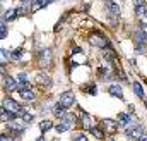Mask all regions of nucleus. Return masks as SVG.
<instances>
[{
    "instance_id": "obj_1",
    "label": "nucleus",
    "mask_w": 147,
    "mask_h": 141,
    "mask_svg": "<svg viewBox=\"0 0 147 141\" xmlns=\"http://www.w3.org/2000/svg\"><path fill=\"white\" fill-rule=\"evenodd\" d=\"M134 38H135V48H137V52L147 55V33L144 29H137Z\"/></svg>"
},
{
    "instance_id": "obj_2",
    "label": "nucleus",
    "mask_w": 147,
    "mask_h": 141,
    "mask_svg": "<svg viewBox=\"0 0 147 141\" xmlns=\"http://www.w3.org/2000/svg\"><path fill=\"white\" fill-rule=\"evenodd\" d=\"M3 108H7V110H9L10 114H14L16 117H17V115L21 117V115L24 114V108L19 105L16 100H12V98H7V100H3Z\"/></svg>"
},
{
    "instance_id": "obj_3",
    "label": "nucleus",
    "mask_w": 147,
    "mask_h": 141,
    "mask_svg": "<svg viewBox=\"0 0 147 141\" xmlns=\"http://www.w3.org/2000/svg\"><path fill=\"white\" fill-rule=\"evenodd\" d=\"M105 9L108 12V17L115 23V19H118V16H120V7L116 5V2L115 0H105Z\"/></svg>"
},
{
    "instance_id": "obj_4",
    "label": "nucleus",
    "mask_w": 147,
    "mask_h": 141,
    "mask_svg": "<svg viewBox=\"0 0 147 141\" xmlns=\"http://www.w3.org/2000/svg\"><path fill=\"white\" fill-rule=\"evenodd\" d=\"M89 43L92 45V47H98V48H108V45H110V41H108V38L103 35H91V38H89Z\"/></svg>"
},
{
    "instance_id": "obj_5",
    "label": "nucleus",
    "mask_w": 147,
    "mask_h": 141,
    "mask_svg": "<svg viewBox=\"0 0 147 141\" xmlns=\"http://www.w3.org/2000/svg\"><path fill=\"white\" fill-rule=\"evenodd\" d=\"M125 134H127V138H130V140H140V136H142L144 133H142V127H140V126H130V127H127Z\"/></svg>"
},
{
    "instance_id": "obj_6",
    "label": "nucleus",
    "mask_w": 147,
    "mask_h": 141,
    "mask_svg": "<svg viewBox=\"0 0 147 141\" xmlns=\"http://www.w3.org/2000/svg\"><path fill=\"white\" fill-rule=\"evenodd\" d=\"M58 102H60L62 105H65L67 108H69V107H72V105H74V102H75V97H74L72 91H63V93L60 95Z\"/></svg>"
},
{
    "instance_id": "obj_7",
    "label": "nucleus",
    "mask_w": 147,
    "mask_h": 141,
    "mask_svg": "<svg viewBox=\"0 0 147 141\" xmlns=\"http://www.w3.org/2000/svg\"><path fill=\"white\" fill-rule=\"evenodd\" d=\"M50 60H51V50H50V48L43 50V52L38 55V62H39V66H41V67H46Z\"/></svg>"
},
{
    "instance_id": "obj_8",
    "label": "nucleus",
    "mask_w": 147,
    "mask_h": 141,
    "mask_svg": "<svg viewBox=\"0 0 147 141\" xmlns=\"http://www.w3.org/2000/svg\"><path fill=\"white\" fill-rule=\"evenodd\" d=\"M65 108H67V107L62 105V103L58 102V103H55V105H53L51 112H53V115H55V117H58V119H63V117L67 115V110H65Z\"/></svg>"
},
{
    "instance_id": "obj_9",
    "label": "nucleus",
    "mask_w": 147,
    "mask_h": 141,
    "mask_svg": "<svg viewBox=\"0 0 147 141\" xmlns=\"http://www.w3.org/2000/svg\"><path fill=\"white\" fill-rule=\"evenodd\" d=\"M17 86H19V83H17V79H12V77H3V88L7 90V91H14V90H17Z\"/></svg>"
},
{
    "instance_id": "obj_10",
    "label": "nucleus",
    "mask_w": 147,
    "mask_h": 141,
    "mask_svg": "<svg viewBox=\"0 0 147 141\" xmlns=\"http://www.w3.org/2000/svg\"><path fill=\"white\" fill-rule=\"evenodd\" d=\"M19 95H21V98L22 100H34V91L33 90H29V88H26V86H22V88H19Z\"/></svg>"
},
{
    "instance_id": "obj_11",
    "label": "nucleus",
    "mask_w": 147,
    "mask_h": 141,
    "mask_svg": "<svg viewBox=\"0 0 147 141\" xmlns=\"http://www.w3.org/2000/svg\"><path fill=\"white\" fill-rule=\"evenodd\" d=\"M108 93H110L111 97H116V98L123 100V91H121L120 84H110V88H108Z\"/></svg>"
},
{
    "instance_id": "obj_12",
    "label": "nucleus",
    "mask_w": 147,
    "mask_h": 141,
    "mask_svg": "<svg viewBox=\"0 0 147 141\" xmlns=\"http://www.w3.org/2000/svg\"><path fill=\"white\" fill-rule=\"evenodd\" d=\"M118 126H120V124H118V122H115V120H111V119H105V120L101 122V127H103V129H108V131H111V133H113V131H116V129H118Z\"/></svg>"
},
{
    "instance_id": "obj_13",
    "label": "nucleus",
    "mask_w": 147,
    "mask_h": 141,
    "mask_svg": "<svg viewBox=\"0 0 147 141\" xmlns=\"http://www.w3.org/2000/svg\"><path fill=\"white\" fill-rule=\"evenodd\" d=\"M36 83H39L43 88H51V79L45 74H36Z\"/></svg>"
},
{
    "instance_id": "obj_14",
    "label": "nucleus",
    "mask_w": 147,
    "mask_h": 141,
    "mask_svg": "<svg viewBox=\"0 0 147 141\" xmlns=\"http://www.w3.org/2000/svg\"><path fill=\"white\" fill-rule=\"evenodd\" d=\"M118 124H120V127H128V126L132 124L130 114H120V115H118Z\"/></svg>"
},
{
    "instance_id": "obj_15",
    "label": "nucleus",
    "mask_w": 147,
    "mask_h": 141,
    "mask_svg": "<svg viewBox=\"0 0 147 141\" xmlns=\"http://www.w3.org/2000/svg\"><path fill=\"white\" fill-rule=\"evenodd\" d=\"M51 2H55V0H34L33 3H31V10L33 12H36L39 9H43V7H46L48 3H51Z\"/></svg>"
},
{
    "instance_id": "obj_16",
    "label": "nucleus",
    "mask_w": 147,
    "mask_h": 141,
    "mask_svg": "<svg viewBox=\"0 0 147 141\" xmlns=\"http://www.w3.org/2000/svg\"><path fill=\"white\" fill-rule=\"evenodd\" d=\"M70 126H72V124H70L69 120L60 119V124H57V126H55V129H57L58 133H65V131H69V129H70Z\"/></svg>"
},
{
    "instance_id": "obj_17",
    "label": "nucleus",
    "mask_w": 147,
    "mask_h": 141,
    "mask_svg": "<svg viewBox=\"0 0 147 141\" xmlns=\"http://www.w3.org/2000/svg\"><path fill=\"white\" fill-rule=\"evenodd\" d=\"M80 126L84 127V129H91L92 127V124H91V119H89V115L86 114V112H82V115H80Z\"/></svg>"
},
{
    "instance_id": "obj_18",
    "label": "nucleus",
    "mask_w": 147,
    "mask_h": 141,
    "mask_svg": "<svg viewBox=\"0 0 147 141\" xmlns=\"http://www.w3.org/2000/svg\"><path fill=\"white\" fill-rule=\"evenodd\" d=\"M17 16H19V10H17V9H9V10L3 14L2 19H5V21H14Z\"/></svg>"
},
{
    "instance_id": "obj_19",
    "label": "nucleus",
    "mask_w": 147,
    "mask_h": 141,
    "mask_svg": "<svg viewBox=\"0 0 147 141\" xmlns=\"http://www.w3.org/2000/svg\"><path fill=\"white\" fill-rule=\"evenodd\" d=\"M55 126H53V122L51 120H41V124H39V131L41 133H48L50 129H53Z\"/></svg>"
},
{
    "instance_id": "obj_20",
    "label": "nucleus",
    "mask_w": 147,
    "mask_h": 141,
    "mask_svg": "<svg viewBox=\"0 0 147 141\" xmlns=\"http://www.w3.org/2000/svg\"><path fill=\"white\" fill-rule=\"evenodd\" d=\"M132 88H134V91H135V95H137L139 98H142V100H144V90H142V86H140V83H134V84H132Z\"/></svg>"
},
{
    "instance_id": "obj_21",
    "label": "nucleus",
    "mask_w": 147,
    "mask_h": 141,
    "mask_svg": "<svg viewBox=\"0 0 147 141\" xmlns=\"http://www.w3.org/2000/svg\"><path fill=\"white\" fill-rule=\"evenodd\" d=\"M17 83H19V86H21V84L26 86V84H28V74H26V72H19V74H17Z\"/></svg>"
},
{
    "instance_id": "obj_22",
    "label": "nucleus",
    "mask_w": 147,
    "mask_h": 141,
    "mask_svg": "<svg viewBox=\"0 0 147 141\" xmlns=\"http://www.w3.org/2000/svg\"><path fill=\"white\" fill-rule=\"evenodd\" d=\"M10 59H12V60H16V62H19V60L22 59V50H21V48L14 50V52H12V55H10Z\"/></svg>"
},
{
    "instance_id": "obj_23",
    "label": "nucleus",
    "mask_w": 147,
    "mask_h": 141,
    "mask_svg": "<svg viewBox=\"0 0 147 141\" xmlns=\"http://www.w3.org/2000/svg\"><path fill=\"white\" fill-rule=\"evenodd\" d=\"M89 133H91L92 136H96V138H99V140L103 138V127H101V129H98V127H94V126H92V127L89 129Z\"/></svg>"
},
{
    "instance_id": "obj_24",
    "label": "nucleus",
    "mask_w": 147,
    "mask_h": 141,
    "mask_svg": "<svg viewBox=\"0 0 147 141\" xmlns=\"http://www.w3.org/2000/svg\"><path fill=\"white\" fill-rule=\"evenodd\" d=\"M103 57H105L108 62H113V60H115V53H113L111 50H108V48H105V52H103Z\"/></svg>"
},
{
    "instance_id": "obj_25",
    "label": "nucleus",
    "mask_w": 147,
    "mask_h": 141,
    "mask_svg": "<svg viewBox=\"0 0 147 141\" xmlns=\"http://www.w3.org/2000/svg\"><path fill=\"white\" fill-rule=\"evenodd\" d=\"M33 119H34V117H33V114H29V112H26V110H24V114L21 115V120H22V122H26V124H28V122H31Z\"/></svg>"
},
{
    "instance_id": "obj_26",
    "label": "nucleus",
    "mask_w": 147,
    "mask_h": 141,
    "mask_svg": "<svg viewBox=\"0 0 147 141\" xmlns=\"http://www.w3.org/2000/svg\"><path fill=\"white\" fill-rule=\"evenodd\" d=\"M72 141H89V140H87V136L84 133H75L72 136Z\"/></svg>"
},
{
    "instance_id": "obj_27",
    "label": "nucleus",
    "mask_w": 147,
    "mask_h": 141,
    "mask_svg": "<svg viewBox=\"0 0 147 141\" xmlns=\"http://www.w3.org/2000/svg\"><path fill=\"white\" fill-rule=\"evenodd\" d=\"M7 36V24H5V19H2V26H0V38L5 40Z\"/></svg>"
},
{
    "instance_id": "obj_28",
    "label": "nucleus",
    "mask_w": 147,
    "mask_h": 141,
    "mask_svg": "<svg viewBox=\"0 0 147 141\" xmlns=\"http://www.w3.org/2000/svg\"><path fill=\"white\" fill-rule=\"evenodd\" d=\"M135 12H137V16H139V17H140V16H144V14H147V5L137 7V9H135Z\"/></svg>"
},
{
    "instance_id": "obj_29",
    "label": "nucleus",
    "mask_w": 147,
    "mask_h": 141,
    "mask_svg": "<svg viewBox=\"0 0 147 141\" xmlns=\"http://www.w3.org/2000/svg\"><path fill=\"white\" fill-rule=\"evenodd\" d=\"M134 5H135V9L142 7V5H147V0H134Z\"/></svg>"
},
{
    "instance_id": "obj_30",
    "label": "nucleus",
    "mask_w": 147,
    "mask_h": 141,
    "mask_svg": "<svg viewBox=\"0 0 147 141\" xmlns=\"http://www.w3.org/2000/svg\"><path fill=\"white\" fill-rule=\"evenodd\" d=\"M140 24H142L144 28H147V14H144V16H140Z\"/></svg>"
},
{
    "instance_id": "obj_31",
    "label": "nucleus",
    "mask_w": 147,
    "mask_h": 141,
    "mask_svg": "<svg viewBox=\"0 0 147 141\" xmlns=\"http://www.w3.org/2000/svg\"><path fill=\"white\" fill-rule=\"evenodd\" d=\"M10 55H12V53H10V52H7V50H5V48H2V59H9V57H10Z\"/></svg>"
},
{
    "instance_id": "obj_32",
    "label": "nucleus",
    "mask_w": 147,
    "mask_h": 141,
    "mask_svg": "<svg viewBox=\"0 0 147 141\" xmlns=\"http://www.w3.org/2000/svg\"><path fill=\"white\" fill-rule=\"evenodd\" d=\"M99 74L101 76H108V67H99Z\"/></svg>"
},
{
    "instance_id": "obj_33",
    "label": "nucleus",
    "mask_w": 147,
    "mask_h": 141,
    "mask_svg": "<svg viewBox=\"0 0 147 141\" xmlns=\"http://www.w3.org/2000/svg\"><path fill=\"white\" fill-rule=\"evenodd\" d=\"M34 0H21V3H22V7H26V5H29V3H33Z\"/></svg>"
},
{
    "instance_id": "obj_34",
    "label": "nucleus",
    "mask_w": 147,
    "mask_h": 141,
    "mask_svg": "<svg viewBox=\"0 0 147 141\" xmlns=\"http://www.w3.org/2000/svg\"><path fill=\"white\" fill-rule=\"evenodd\" d=\"M0 141H10V140H9L7 134H2V136H0Z\"/></svg>"
},
{
    "instance_id": "obj_35",
    "label": "nucleus",
    "mask_w": 147,
    "mask_h": 141,
    "mask_svg": "<svg viewBox=\"0 0 147 141\" xmlns=\"http://www.w3.org/2000/svg\"><path fill=\"white\" fill-rule=\"evenodd\" d=\"M139 141H147V134H142V136H140V140Z\"/></svg>"
},
{
    "instance_id": "obj_36",
    "label": "nucleus",
    "mask_w": 147,
    "mask_h": 141,
    "mask_svg": "<svg viewBox=\"0 0 147 141\" xmlns=\"http://www.w3.org/2000/svg\"><path fill=\"white\" fill-rule=\"evenodd\" d=\"M106 141H116V138H113V136H110V138H106Z\"/></svg>"
},
{
    "instance_id": "obj_37",
    "label": "nucleus",
    "mask_w": 147,
    "mask_h": 141,
    "mask_svg": "<svg viewBox=\"0 0 147 141\" xmlns=\"http://www.w3.org/2000/svg\"><path fill=\"white\" fill-rule=\"evenodd\" d=\"M36 141H45V136H39V138H38Z\"/></svg>"
},
{
    "instance_id": "obj_38",
    "label": "nucleus",
    "mask_w": 147,
    "mask_h": 141,
    "mask_svg": "<svg viewBox=\"0 0 147 141\" xmlns=\"http://www.w3.org/2000/svg\"><path fill=\"white\" fill-rule=\"evenodd\" d=\"M53 141H58V138H55V140H53Z\"/></svg>"
}]
</instances>
